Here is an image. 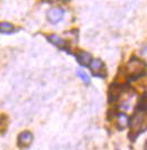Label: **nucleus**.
<instances>
[{
	"mask_svg": "<svg viewBox=\"0 0 147 150\" xmlns=\"http://www.w3.org/2000/svg\"><path fill=\"white\" fill-rule=\"evenodd\" d=\"M145 69H146L145 63L136 57H133L126 66V73L129 77L135 80V79H138L145 74Z\"/></svg>",
	"mask_w": 147,
	"mask_h": 150,
	"instance_id": "f257e3e1",
	"label": "nucleus"
},
{
	"mask_svg": "<svg viewBox=\"0 0 147 150\" xmlns=\"http://www.w3.org/2000/svg\"><path fill=\"white\" fill-rule=\"evenodd\" d=\"M144 125V111L139 110V112H136L130 119V134L129 137L135 139L141 133V127Z\"/></svg>",
	"mask_w": 147,
	"mask_h": 150,
	"instance_id": "f03ea898",
	"label": "nucleus"
},
{
	"mask_svg": "<svg viewBox=\"0 0 147 150\" xmlns=\"http://www.w3.org/2000/svg\"><path fill=\"white\" fill-rule=\"evenodd\" d=\"M90 69L92 72V75L96 77H100V79H104L107 76V71H106V66L103 64L102 61H100L99 58L96 59H91L89 64Z\"/></svg>",
	"mask_w": 147,
	"mask_h": 150,
	"instance_id": "7ed1b4c3",
	"label": "nucleus"
},
{
	"mask_svg": "<svg viewBox=\"0 0 147 150\" xmlns=\"http://www.w3.org/2000/svg\"><path fill=\"white\" fill-rule=\"evenodd\" d=\"M46 38H47V40H48L51 44L58 47L60 50H65V52H69V53H70L69 46H67V42H66L65 39H63L61 36H58L56 34H51V35L46 36Z\"/></svg>",
	"mask_w": 147,
	"mask_h": 150,
	"instance_id": "20e7f679",
	"label": "nucleus"
},
{
	"mask_svg": "<svg viewBox=\"0 0 147 150\" xmlns=\"http://www.w3.org/2000/svg\"><path fill=\"white\" fill-rule=\"evenodd\" d=\"M63 16H64V10L62 8H58V7L52 8V9H50V11L47 13V19L50 20V23L53 24V25L60 23L63 19Z\"/></svg>",
	"mask_w": 147,
	"mask_h": 150,
	"instance_id": "39448f33",
	"label": "nucleus"
},
{
	"mask_svg": "<svg viewBox=\"0 0 147 150\" xmlns=\"http://www.w3.org/2000/svg\"><path fill=\"white\" fill-rule=\"evenodd\" d=\"M33 141V134L29 131H25L20 133L18 137V144L20 148H27L29 147Z\"/></svg>",
	"mask_w": 147,
	"mask_h": 150,
	"instance_id": "423d86ee",
	"label": "nucleus"
},
{
	"mask_svg": "<svg viewBox=\"0 0 147 150\" xmlns=\"http://www.w3.org/2000/svg\"><path fill=\"white\" fill-rule=\"evenodd\" d=\"M77 62L80 63L81 65H83V66H89L90 62H91V59H92V57H91V54L88 53V52H79L77 55Z\"/></svg>",
	"mask_w": 147,
	"mask_h": 150,
	"instance_id": "0eeeda50",
	"label": "nucleus"
},
{
	"mask_svg": "<svg viewBox=\"0 0 147 150\" xmlns=\"http://www.w3.org/2000/svg\"><path fill=\"white\" fill-rule=\"evenodd\" d=\"M129 123V118H128L127 114L125 113H118L117 115V125H118V128L119 129H125L126 127Z\"/></svg>",
	"mask_w": 147,
	"mask_h": 150,
	"instance_id": "6e6552de",
	"label": "nucleus"
},
{
	"mask_svg": "<svg viewBox=\"0 0 147 150\" xmlns=\"http://www.w3.org/2000/svg\"><path fill=\"white\" fill-rule=\"evenodd\" d=\"M15 31V27L13 24L8 21H0V33L1 34H13Z\"/></svg>",
	"mask_w": 147,
	"mask_h": 150,
	"instance_id": "1a4fd4ad",
	"label": "nucleus"
},
{
	"mask_svg": "<svg viewBox=\"0 0 147 150\" xmlns=\"http://www.w3.org/2000/svg\"><path fill=\"white\" fill-rule=\"evenodd\" d=\"M77 76L82 80V81L84 82V83H87V84H89L90 83V79H89V76H88V74L84 72L83 69H77Z\"/></svg>",
	"mask_w": 147,
	"mask_h": 150,
	"instance_id": "9d476101",
	"label": "nucleus"
},
{
	"mask_svg": "<svg viewBox=\"0 0 147 150\" xmlns=\"http://www.w3.org/2000/svg\"><path fill=\"white\" fill-rule=\"evenodd\" d=\"M7 127V118L4 114H0V132L6 130Z\"/></svg>",
	"mask_w": 147,
	"mask_h": 150,
	"instance_id": "9b49d317",
	"label": "nucleus"
},
{
	"mask_svg": "<svg viewBox=\"0 0 147 150\" xmlns=\"http://www.w3.org/2000/svg\"><path fill=\"white\" fill-rule=\"evenodd\" d=\"M62 1H69V0H62Z\"/></svg>",
	"mask_w": 147,
	"mask_h": 150,
	"instance_id": "f8f14e48",
	"label": "nucleus"
}]
</instances>
